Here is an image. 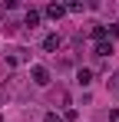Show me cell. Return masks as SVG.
Returning a JSON list of instances; mask_svg holds the SVG:
<instances>
[{
	"label": "cell",
	"instance_id": "14",
	"mask_svg": "<svg viewBox=\"0 0 119 122\" xmlns=\"http://www.w3.org/2000/svg\"><path fill=\"white\" fill-rule=\"evenodd\" d=\"M0 122H3V116H0Z\"/></svg>",
	"mask_w": 119,
	"mask_h": 122
},
{
	"label": "cell",
	"instance_id": "12",
	"mask_svg": "<svg viewBox=\"0 0 119 122\" xmlns=\"http://www.w3.org/2000/svg\"><path fill=\"white\" fill-rule=\"evenodd\" d=\"M109 122H119V109H113V112H109Z\"/></svg>",
	"mask_w": 119,
	"mask_h": 122
},
{
	"label": "cell",
	"instance_id": "1",
	"mask_svg": "<svg viewBox=\"0 0 119 122\" xmlns=\"http://www.w3.org/2000/svg\"><path fill=\"white\" fill-rule=\"evenodd\" d=\"M30 79L37 82V86H50V79H53V73H50V69H46V66H30Z\"/></svg>",
	"mask_w": 119,
	"mask_h": 122
},
{
	"label": "cell",
	"instance_id": "8",
	"mask_svg": "<svg viewBox=\"0 0 119 122\" xmlns=\"http://www.w3.org/2000/svg\"><path fill=\"white\" fill-rule=\"evenodd\" d=\"M89 36H93L96 43H103V40H106V26H93V30H89Z\"/></svg>",
	"mask_w": 119,
	"mask_h": 122
},
{
	"label": "cell",
	"instance_id": "3",
	"mask_svg": "<svg viewBox=\"0 0 119 122\" xmlns=\"http://www.w3.org/2000/svg\"><path fill=\"white\" fill-rule=\"evenodd\" d=\"M40 13H46L50 20H63V17H66V7H63V3H46Z\"/></svg>",
	"mask_w": 119,
	"mask_h": 122
},
{
	"label": "cell",
	"instance_id": "2",
	"mask_svg": "<svg viewBox=\"0 0 119 122\" xmlns=\"http://www.w3.org/2000/svg\"><path fill=\"white\" fill-rule=\"evenodd\" d=\"M60 46H63V36L60 33H46L43 36V50L46 53H60Z\"/></svg>",
	"mask_w": 119,
	"mask_h": 122
},
{
	"label": "cell",
	"instance_id": "11",
	"mask_svg": "<svg viewBox=\"0 0 119 122\" xmlns=\"http://www.w3.org/2000/svg\"><path fill=\"white\" fill-rule=\"evenodd\" d=\"M43 122H63V119H60L56 112H46V116H43Z\"/></svg>",
	"mask_w": 119,
	"mask_h": 122
},
{
	"label": "cell",
	"instance_id": "4",
	"mask_svg": "<svg viewBox=\"0 0 119 122\" xmlns=\"http://www.w3.org/2000/svg\"><path fill=\"white\" fill-rule=\"evenodd\" d=\"M40 20H43V13H40L37 7H30V10L23 13V26H30V30H37V26H40Z\"/></svg>",
	"mask_w": 119,
	"mask_h": 122
},
{
	"label": "cell",
	"instance_id": "13",
	"mask_svg": "<svg viewBox=\"0 0 119 122\" xmlns=\"http://www.w3.org/2000/svg\"><path fill=\"white\" fill-rule=\"evenodd\" d=\"M109 86H119V69H116V76H113V79H109Z\"/></svg>",
	"mask_w": 119,
	"mask_h": 122
},
{
	"label": "cell",
	"instance_id": "10",
	"mask_svg": "<svg viewBox=\"0 0 119 122\" xmlns=\"http://www.w3.org/2000/svg\"><path fill=\"white\" fill-rule=\"evenodd\" d=\"M63 7H66V13H83V7H86V3H79V0H73V3H63Z\"/></svg>",
	"mask_w": 119,
	"mask_h": 122
},
{
	"label": "cell",
	"instance_id": "9",
	"mask_svg": "<svg viewBox=\"0 0 119 122\" xmlns=\"http://www.w3.org/2000/svg\"><path fill=\"white\" fill-rule=\"evenodd\" d=\"M7 60H10V63H23V60H27V50H13V53H7Z\"/></svg>",
	"mask_w": 119,
	"mask_h": 122
},
{
	"label": "cell",
	"instance_id": "6",
	"mask_svg": "<svg viewBox=\"0 0 119 122\" xmlns=\"http://www.w3.org/2000/svg\"><path fill=\"white\" fill-rule=\"evenodd\" d=\"M109 53H113V43H109V40L96 43V56H109Z\"/></svg>",
	"mask_w": 119,
	"mask_h": 122
},
{
	"label": "cell",
	"instance_id": "7",
	"mask_svg": "<svg viewBox=\"0 0 119 122\" xmlns=\"http://www.w3.org/2000/svg\"><path fill=\"white\" fill-rule=\"evenodd\" d=\"M76 79H79V86H89V82H93V73H89V69H79Z\"/></svg>",
	"mask_w": 119,
	"mask_h": 122
},
{
	"label": "cell",
	"instance_id": "5",
	"mask_svg": "<svg viewBox=\"0 0 119 122\" xmlns=\"http://www.w3.org/2000/svg\"><path fill=\"white\" fill-rule=\"evenodd\" d=\"M50 102L53 106H70V92L63 86H56V89H50Z\"/></svg>",
	"mask_w": 119,
	"mask_h": 122
}]
</instances>
